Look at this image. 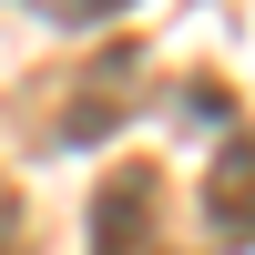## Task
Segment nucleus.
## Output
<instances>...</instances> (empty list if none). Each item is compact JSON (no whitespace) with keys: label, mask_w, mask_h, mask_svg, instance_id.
<instances>
[{"label":"nucleus","mask_w":255,"mask_h":255,"mask_svg":"<svg viewBox=\"0 0 255 255\" xmlns=\"http://www.w3.org/2000/svg\"><path fill=\"white\" fill-rule=\"evenodd\" d=\"M204 215H215V245H245V133H225V174L204 184Z\"/></svg>","instance_id":"2"},{"label":"nucleus","mask_w":255,"mask_h":255,"mask_svg":"<svg viewBox=\"0 0 255 255\" xmlns=\"http://www.w3.org/2000/svg\"><path fill=\"white\" fill-rule=\"evenodd\" d=\"M0 255H20V204L0 194Z\"/></svg>","instance_id":"4"},{"label":"nucleus","mask_w":255,"mask_h":255,"mask_svg":"<svg viewBox=\"0 0 255 255\" xmlns=\"http://www.w3.org/2000/svg\"><path fill=\"white\" fill-rule=\"evenodd\" d=\"M143 235H153V163H123V174L92 194V255H123Z\"/></svg>","instance_id":"1"},{"label":"nucleus","mask_w":255,"mask_h":255,"mask_svg":"<svg viewBox=\"0 0 255 255\" xmlns=\"http://www.w3.org/2000/svg\"><path fill=\"white\" fill-rule=\"evenodd\" d=\"M41 10H51V20H72V31H82V20H113V10H133V0H41Z\"/></svg>","instance_id":"3"}]
</instances>
